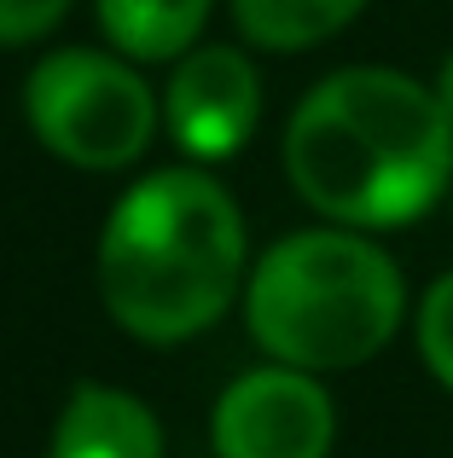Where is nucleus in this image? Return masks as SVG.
Listing matches in <instances>:
<instances>
[{
  "label": "nucleus",
  "mask_w": 453,
  "mask_h": 458,
  "mask_svg": "<svg viewBox=\"0 0 453 458\" xmlns=\"http://www.w3.org/2000/svg\"><path fill=\"white\" fill-rule=\"evenodd\" d=\"M244 284V221L198 168L146 174L99 238V291L140 343H186L233 308Z\"/></svg>",
  "instance_id": "2"
},
{
  "label": "nucleus",
  "mask_w": 453,
  "mask_h": 458,
  "mask_svg": "<svg viewBox=\"0 0 453 458\" xmlns=\"http://www.w3.org/2000/svg\"><path fill=\"white\" fill-rule=\"evenodd\" d=\"M256 116H261V88L244 53L198 47V53L181 58V70L169 81V134L181 151L204 157V163L233 157L250 140Z\"/></svg>",
  "instance_id": "6"
},
{
  "label": "nucleus",
  "mask_w": 453,
  "mask_h": 458,
  "mask_svg": "<svg viewBox=\"0 0 453 458\" xmlns=\"http://www.w3.org/2000/svg\"><path fill=\"white\" fill-rule=\"evenodd\" d=\"M331 436V394L296 366L244 371L216 406V458H326Z\"/></svg>",
  "instance_id": "5"
},
{
  "label": "nucleus",
  "mask_w": 453,
  "mask_h": 458,
  "mask_svg": "<svg viewBox=\"0 0 453 458\" xmlns=\"http://www.w3.org/2000/svg\"><path fill=\"white\" fill-rule=\"evenodd\" d=\"M436 99H442V111H448V123H453V53H448L442 76H436Z\"/></svg>",
  "instance_id": "12"
},
{
  "label": "nucleus",
  "mask_w": 453,
  "mask_h": 458,
  "mask_svg": "<svg viewBox=\"0 0 453 458\" xmlns=\"http://www.w3.org/2000/svg\"><path fill=\"white\" fill-rule=\"evenodd\" d=\"M23 111L47 151L76 168H93V174L128 168L151 146V128H158L151 88L128 64L88 53V47L41 58L23 88Z\"/></svg>",
  "instance_id": "4"
},
{
  "label": "nucleus",
  "mask_w": 453,
  "mask_h": 458,
  "mask_svg": "<svg viewBox=\"0 0 453 458\" xmlns=\"http://www.w3.org/2000/svg\"><path fill=\"white\" fill-rule=\"evenodd\" d=\"M407 291L401 273L361 233H291L256 261L244 291L250 336L279 366L343 371L396 336Z\"/></svg>",
  "instance_id": "3"
},
{
  "label": "nucleus",
  "mask_w": 453,
  "mask_h": 458,
  "mask_svg": "<svg viewBox=\"0 0 453 458\" xmlns=\"http://www.w3.org/2000/svg\"><path fill=\"white\" fill-rule=\"evenodd\" d=\"M209 18V0H99V23L128 58H181Z\"/></svg>",
  "instance_id": "8"
},
{
  "label": "nucleus",
  "mask_w": 453,
  "mask_h": 458,
  "mask_svg": "<svg viewBox=\"0 0 453 458\" xmlns=\"http://www.w3.org/2000/svg\"><path fill=\"white\" fill-rule=\"evenodd\" d=\"M419 354L453 389V273H442L419 302Z\"/></svg>",
  "instance_id": "10"
},
{
  "label": "nucleus",
  "mask_w": 453,
  "mask_h": 458,
  "mask_svg": "<svg viewBox=\"0 0 453 458\" xmlns=\"http://www.w3.org/2000/svg\"><path fill=\"white\" fill-rule=\"evenodd\" d=\"M285 168L326 221L407 226L453 186V123L436 88L401 70L355 64L296 105Z\"/></svg>",
  "instance_id": "1"
},
{
  "label": "nucleus",
  "mask_w": 453,
  "mask_h": 458,
  "mask_svg": "<svg viewBox=\"0 0 453 458\" xmlns=\"http://www.w3.org/2000/svg\"><path fill=\"white\" fill-rule=\"evenodd\" d=\"M53 458H163V429L128 389L76 383L53 429Z\"/></svg>",
  "instance_id": "7"
},
{
  "label": "nucleus",
  "mask_w": 453,
  "mask_h": 458,
  "mask_svg": "<svg viewBox=\"0 0 453 458\" xmlns=\"http://www.w3.org/2000/svg\"><path fill=\"white\" fill-rule=\"evenodd\" d=\"M64 12H70V0H0V47L41 41Z\"/></svg>",
  "instance_id": "11"
},
{
  "label": "nucleus",
  "mask_w": 453,
  "mask_h": 458,
  "mask_svg": "<svg viewBox=\"0 0 453 458\" xmlns=\"http://www.w3.org/2000/svg\"><path fill=\"white\" fill-rule=\"evenodd\" d=\"M361 6L366 0H233V18L256 47L303 53V47L331 41L343 23H355Z\"/></svg>",
  "instance_id": "9"
}]
</instances>
